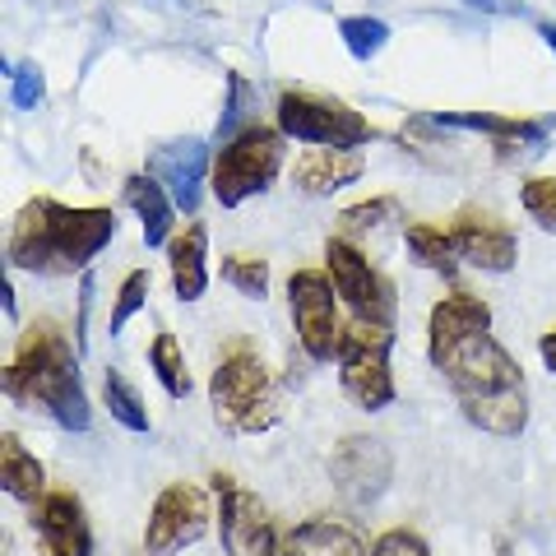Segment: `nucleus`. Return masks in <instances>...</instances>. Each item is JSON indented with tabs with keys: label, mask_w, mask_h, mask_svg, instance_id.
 I'll use <instances>...</instances> for the list:
<instances>
[{
	"label": "nucleus",
	"mask_w": 556,
	"mask_h": 556,
	"mask_svg": "<svg viewBox=\"0 0 556 556\" xmlns=\"http://www.w3.org/2000/svg\"><path fill=\"white\" fill-rule=\"evenodd\" d=\"M116 208H70L51 195H38L20 208L10 228V265L42 278H70L93 265V255L116 241Z\"/></svg>",
	"instance_id": "1"
},
{
	"label": "nucleus",
	"mask_w": 556,
	"mask_h": 556,
	"mask_svg": "<svg viewBox=\"0 0 556 556\" xmlns=\"http://www.w3.org/2000/svg\"><path fill=\"white\" fill-rule=\"evenodd\" d=\"M130 556H153V552H130Z\"/></svg>",
	"instance_id": "36"
},
{
	"label": "nucleus",
	"mask_w": 556,
	"mask_h": 556,
	"mask_svg": "<svg viewBox=\"0 0 556 556\" xmlns=\"http://www.w3.org/2000/svg\"><path fill=\"white\" fill-rule=\"evenodd\" d=\"M441 376L455 394L459 413L486 437H519L529 427V386L519 362L486 334L464 339L455 353L441 362Z\"/></svg>",
	"instance_id": "3"
},
{
	"label": "nucleus",
	"mask_w": 556,
	"mask_h": 556,
	"mask_svg": "<svg viewBox=\"0 0 556 556\" xmlns=\"http://www.w3.org/2000/svg\"><path fill=\"white\" fill-rule=\"evenodd\" d=\"M121 195L135 208V218L144 223V247H167L172 237V223H177V200L167 195V186L153 177V172H139V177H126Z\"/></svg>",
	"instance_id": "18"
},
{
	"label": "nucleus",
	"mask_w": 556,
	"mask_h": 556,
	"mask_svg": "<svg viewBox=\"0 0 556 556\" xmlns=\"http://www.w3.org/2000/svg\"><path fill=\"white\" fill-rule=\"evenodd\" d=\"M283 130L247 126L237 130L228 144L214 153V172H208V190L223 208L247 204L251 195H265L274 177L283 172Z\"/></svg>",
	"instance_id": "5"
},
{
	"label": "nucleus",
	"mask_w": 556,
	"mask_h": 556,
	"mask_svg": "<svg viewBox=\"0 0 556 556\" xmlns=\"http://www.w3.org/2000/svg\"><path fill=\"white\" fill-rule=\"evenodd\" d=\"M0 486L14 496V501H24V506H33V501H42L47 496V473H42V464L38 455H28L24 441L10 437L0 441Z\"/></svg>",
	"instance_id": "22"
},
{
	"label": "nucleus",
	"mask_w": 556,
	"mask_h": 556,
	"mask_svg": "<svg viewBox=\"0 0 556 556\" xmlns=\"http://www.w3.org/2000/svg\"><path fill=\"white\" fill-rule=\"evenodd\" d=\"M339 223H343V232H339V237H348V241L386 237L394 223H404V208H399L394 195H376V200H362V204H353V208H343Z\"/></svg>",
	"instance_id": "24"
},
{
	"label": "nucleus",
	"mask_w": 556,
	"mask_h": 556,
	"mask_svg": "<svg viewBox=\"0 0 556 556\" xmlns=\"http://www.w3.org/2000/svg\"><path fill=\"white\" fill-rule=\"evenodd\" d=\"M371 556H431V552L413 529H390L371 543Z\"/></svg>",
	"instance_id": "32"
},
{
	"label": "nucleus",
	"mask_w": 556,
	"mask_h": 556,
	"mask_svg": "<svg viewBox=\"0 0 556 556\" xmlns=\"http://www.w3.org/2000/svg\"><path fill=\"white\" fill-rule=\"evenodd\" d=\"M492 329V306H486L482 298H473V292H450V298H441L437 306H431V320H427V357L441 362L455 353V348L464 339L473 334H486Z\"/></svg>",
	"instance_id": "15"
},
{
	"label": "nucleus",
	"mask_w": 556,
	"mask_h": 556,
	"mask_svg": "<svg viewBox=\"0 0 556 556\" xmlns=\"http://www.w3.org/2000/svg\"><path fill=\"white\" fill-rule=\"evenodd\" d=\"M208 404H214L218 427L237 437H260L278 422V386L251 348H232L218 362V371L208 376Z\"/></svg>",
	"instance_id": "4"
},
{
	"label": "nucleus",
	"mask_w": 556,
	"mask_h": 556,
	"mask_svg": "<svg viewBox=\"0 0 556 556\" xmlns=\"http://www.w3.org/2000/svg\"><path fill=\"white\" fill-rule=\"evenodd\" d=\"M283 556H371L353 525L343 519H306L283 533Z\"/></svg>",
	"instance_id": "21"
},
{
	"label": "nucleus",
	"mask_w": 556,
	"mask_h": 556,
	"mask_svg": "<svg viewBox=\"0 0 556 556\" xmlns=\"http://www.w3.org/2000/svg\"><path fill=\"white\" fill-rule=\"evenodd\" d=\"M519 204L543 232H556V177H529L519 186Z\"/></svg>",
	"instance_id": "30"
},
{
	"label": "nucleus",
	"mask_w": 556,
	"mask_h": 556,
	"mask_svg": "<svg viewBox=\"0 0 556 556\" xmlns=\"http://www.w3.org/2000/svg\"><path fill=\"white\" fill-rule=\"evenodd\" d=\"M208 232L204 223H186V228L167 241V269H172V288L181 302H200L208 288Z\"/></svg>",
	"instance_id": "19"
},
{
	"label": "nucleus",
	"mask_w": 556,
	"mask_h": 556,
	"mask_svg": "<svg viewBox=\"0 0 556 556\" xmlns=\"http://www.w3.org/2000/svg\"><path fill=\"white\" fill-rule=\"evenodd\" d=\"M33 533L42 543V556H93V529L75 492H47L33 501Z\"/></svg>",
	"instance_id": "14"
},
{
	"label": "nucleus",
	"mask_w": 556,
	"mask_h": 556,
	"mask_svg": "<svg viewBox=\"0 0 556 556\" xmlns=\"http://www.w3.org/2000/svg\"><path fill=\"white\" fill-rule=\"evenodd\" d=\"M464 5H473V10H486V14H496V10H501V0H464Z\"/></svg>",
	"instance_id": "35"
},
{
	"label": "nucleus",
	"mask_w": 556,
	"mask_h": 556,
	"mask_svg": "<svg viewBox=\"0 0 556 556\" xmlns=\"http://www.w3.org/2000/svg\"><path fill=\"white\" fill-rule=\"evenodd\" d=\"M362 172H367V159H362L357 149H311L298 159V167H292V186L302 190V195H334V190L353 186Z\"/></svg>",
	"instance_id": "17"
},
{
	"label": "nucleus",
	"mask_w": 556,
	"mask_h": 556,
	"mask_svg": "<svg viewBox=\"0 0 556 556\" xmlns=\"http://www.w3.org/2000/svg\"><path fill=\"white\" fill-rule=\"evenodd\" d=\"M339 38H343V47L353 51L357 61H371V56H380V51H386L390 24H386V20H371V14H348V20L339 24Z\"/></svg>",
	"instance_id": "27"
},
{
	"label": "nucleus",
	"mask_w": 556,
	"mask_h": 556,
	"mask_svg": "<svg viewBox=\"0 0 556 556\" xmlns=\"http://www.w3.org/2000/svg\"><path fill=\"white\" fill-rule=\"evenodd\" d=\"M404 241H408V255L422 269L445 274V278L459 269V247H455V237H450V228H431V223H404Z\"/></svg>",
	"instance_id": "23"
},
{
	"label": "nucleus",
	"mask_w": 556,
	"mask_h": 556,
	"mask_svg": "<svg viewBox=\"0 0 556 556\" xmlns=\"http://www.w3.org/2000/svg\"><path fill=\"white\" fill-rule=\"evenodd\" d=\"M223 283H232L241 298H251V302H265V292H269V260H260V255H228V260H223Z\"/></svg>",
	"instance_id": "28"
},
{
	"label": "nucleus",
	"mask_w": 556,
	"mask_h": 556,
	"mask_svg": "<svg viewBox=\"0 0 556 556\" xmlns=\"http://www.w3.org/2000/svg\"><path fill=\"white\" fill-rule=\"evenodd\" d=\"M149 288H153L149 269H130V274H126V283H121V292H116V306H112V316H108V334H112V339L139 316V311H144Z\"/></svg>",
	"instance_id": "29"
},
{
	"label": "nucleus",
	"mask_w": 556,
	"mask_h": 556,
	"mask_svg": "<svg viewBox=\"0 0 556 556\" xmlns=\"http://www.w3.org/2000/svg\"><path fill=\"white\" fill-rule=\"evenodd\" d=\"M149 371L159 376V386L172 399H186L190 394V371H186V353L172 329H159V339L149 343Z\"/></svg>",
	"instance_id": "26"
},
{
	"label": "nucleus",
	"mask_w": 556,
	"mask_h": 556,
	"mask_svg": "<svg viewBox=\"0 0 556 556\" xmlns=\"http://www.w3.org/2000/svg\"><path fill=\"white\" fill-rule=\"evenodd\" d=\"M102 404H108L112 413V422H121L126 431H135V437H144V431L153 427L149 422V408H144V399H139V390L130 386L126 376H121L116 367L102 376Z\"/></svg>",
	"instance_id": "25"
},
{
	"label": "nucleus",
	"mask_w": 556,
	"mask_h": 556,
	"mask_svg": "<svg viewBox=\"0 0 556 556\" xmlns=\"http://www.w3.org/2000/svg\"><path fill=\"white\" fill-rule=\"evenodd\" d=\"M437 126H455V130H478V135H492L501 159H510L515 149H538L547 139L543 121H519V116H492V112H441Z\"/></svg>",
	"instance_id": "20"
},
{
	"label": "nucleus",
	"mask_w": 556,
	"mask_h": 556,
	"mask_svg": "<svg viewBox=\"0 0 556 556\" xmlns=\"http://www.w3.org/2000/svg\"><path fill=\"white\" fill-rule=\"evenodd\" d=\"M538 357H543L547 371H556V329H547V334L538 339Z\"/></svg>",
	"instance_id": "33"
},
{
	"label": "nucleus",
	"mask_w": 556,
	"mask_h": 556,
	"mask_svg": "<svg viewBox=\"0 0 556 556\" xmlns=\"http://www.w3.org/2000/svg\"><path fill=\"white\" fill-rule=\"evenodd\" d=\"M394 473V459L386 441L376 437H348L334 445V455H329V478H334L339 496L353 501V506H367L386 492V482Z\"/></svg>",
	"instance_id": "12"
},
{
	"label": "nucleus",
	"mask_w": 556,
	"mask_h": 556,
	"mask_svg": "<svg viewBox=\"0 0 556 556\" xmlns=\"http://www.w3.org/2000/svg\"><path fill=\"white\" fill-rule=\"evenodd\" d=\"M149 172L167 186V195L177 200V208H186V214H195V204H200V186H204L208 172H214V163H208L204 139L190 135V139H172V144L153 149Z\"/></svg>",
	"instance_id": "16"
},
{
	"label": "nucleus",
	"mask_w": 556,
	"mask_h": 556,
	"mask_svg": "<svg viewBox=\"0 0 556 556\" xmlns=\"http://www.w3.org/2000/svg\"><path fill=\"white\" fill-rule=\"evenodd\" d=\"M42 93H47V79H42V70L33 65V61H20L14 65V75H10V102L14 108H38L42 102Z\"/></svg>",
	"instance_id": "31"
},
{
	"label": "nucleus",
	"mask_w": 556,
	"mask_h": 556,
	"mask_svg": "<svg viewBox=\"0 0 556 556\" xmlns=\"http://www.w3.org/2000/svg\"><path fill=\"white\" fill-rule=\"evenodd\" d=\"M394 325L353 320L339 343V386L362 413H380L394 404V371H390Z\"/></svg>",
	"instance_id": "6"
},
{
	"label": "nucleus",
	"mask_w": 556,
	"mask_h": 556,
	"mask_svg": "<svg viewBox=\"0 0 556 556\" xmlns=\"http://www.w3.org/2000/svg\"><path fill=\"white\" fill-rule=\"evenodd\" d=\"M538 33H543V42L552 47V56H556V24H538Z\"/></svg>",
	"instance_id": "34"
},
{
	"label": "nucleus",
	"mask_w": 556,
	"mask_h": 556,
	"mask_svg": "<svg viewBox=\"0 0 556 556\" xmlns=\"http://www.w3.org/2000/svg\"><path fill=\"white\" fill-rule=\"evenodd\" d=\"M288 311L298 343L311 362H334L343 343V320H339V292L320 269H298L288 278Z\"/></svg>",
	"instance_id": "9"
},
{
	"label": "nucleus",
	"mask_w": 556,
	"mask_h": 556,
	"mask_svg": "<svg viewBox=\"0 0 556 556\" xmlns=\"http://www.w3.org/2000/svg\"><path fill=\"white\" fill-rule=\"evenodd\" d=\"M278 130L298 144H320V149H357L376 139V126L362 112H353L339 98L320 93H283L278 98Z\"/></svg>",
	"instance_id": "7"
},
{
	"label": "nucleus",
	"mask_w": 556,
	"mask_h": 556,
	"mask_svg": "<svg viewBox=\"0 0 556 556\" xmlns=\"http://www.w3.org/2000/svg\"><path fill=\"white\" fill-rule=\"evenodd\" d=\"M79 348H70L56 320H33L5 367V394L20 408L51 417L65 431H89V394L79 380Z\"/></svg>",
	"instance_id": "2"
},
{
	"label": "nucleus",
	"mask_w": 556,
	"mask_h": 556,
	"mask_svg": "<svg viewBox=\"0 0 556 556\" xmlns=\"http://www.w3.org/2000/svg\"><path fill=\"white\" fill-rule=\"evenodd\" d=\"M208 519H214V506H208V492L195 482H172L159 492L144 525V552L153 556H172L181 547H195L208 533Z\"/></svg>",
	"instance_id": "10"
},
{
	"label": "nucleus",
	"mask_w": 556,
	"mask_h": 556,
	"mask_svg": "<svg viewBox=\"0 0 556 556\" xmlns=\"http://www.w3.org/2000/svg\"><path fill=\"white\" fill-rule=\"evenodd\" d=\"M325 274L343 306L353 311V320H371V325H394V283L380 274L367 251L348 237H329L325 241Z\"/></svg>",
	"instance_id": "8"
},
{
	"label": "nucleus",
	"mask_w": 556,
	"mask_h": 556,
	"mask_svg": "<svg viewBox=\"0 0 556 556\" xmlns=\"http://www.w3.org/2000/svg\"><path fill=\"white\" fill-rule=\"evenodd\" d=\"M218 496V538L228 556H283V538H278L269 510L260 506V496H251L247 486H237L232 478H214Z\"/></svg>",
	"instance_id": "11"
},
{
	"label": "nucleus",
	"mask_w": 556,
	"mask_h": 556,
	"mask_svg": "<svg viewBox=\"0 0 556 556\" xmlns=\"http://www.w3.org/2000/svg\"><path fill=\"white\" fill-rule=\"evenodd\" d=\"M450 237L459 247V260H468L482 274H510L519 260V241L515 232L486 208H459L455 223H450Z\"/></svg>",
	"instance_id": "13"
}]
</instances>
